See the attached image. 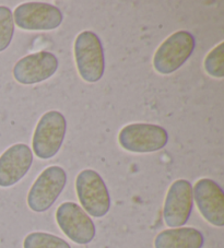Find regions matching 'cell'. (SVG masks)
<instances>
[{"instance_id": "1", "label": "cell", "mask_w": 224, "mask_h": 248, "mask_svg": "<svg viewBox=\"0 0 224 248\" xmlns=\"http://www.w3.org/2000/svg\"><path fill=\"white\" fill-rule=\"evenodd\" d=\"M67 131V121L58 110H49L38 121L32 140L33 152L38 159L48 160L57 155Z\"/></svg>"}, {"instance_id": "2", "label": "cell", "mask_w": 224, "mask_h": 248, "mask_svg": "<svg viewBox=\"0 0 224 248\" xmlns=\"http://www.w3.org/2000/svg\"><path fill=\"white\" fill-rule=\"evenodd\" d=\"M75 59L79 75L89 83L102 79L105 70V58L103 45L96 33L83 31L75 41Z\"/></svg>"}, {"instance_id": "3", "label": "cell", "mask_w": 224, "mask_h": 248, "mask_svg": "<svg viewBox=\"0 0 224 248\" xmlns=\"http://www.w3.org/2000/svg\"><path fill=\"white\" fill-rule=\"evenodd\" d=\"M81 208L93 217H103L111 209V195L104 179L94 170H83L76 178Z\"/></svg>"}, {"instance_id": "4", "label": "cell", "mask_w": 224, "mask_h": 248, "mask_svg": "<svg viewBox=\"0 0 224 248\" xmlns=\"http://www.w3.org/2000/svg\"><path fill=\"white\" fill-rule=\"evenodd\" d=\"M196 40L188 31L172 34L159 46L153 57V67L160 75H171L178 70L192 56Z\"/></svg>"}, {"instance_id": "5", "label": "cell", "mask_w": 224, "mask_h": 248, "mask_svg": "<svg viewBox=\"0 0 224 248\" xmlns=\"http://www.w3.org/2000/svg\"><path fill=\"white\" fill-rule=\"evenodd\" d=\"M118 142L129 152H157L169 142V134L165 128L154 124H129L120 130Z\"/></svg>"}, {"instance_id": "6", "label": "cell", "mask_w": 224, "mask_h": 248, "mask_svg": "<svg viewBox=\"0 0 224 248\" xmlns=\"http://www.w3.org/2000/svg\"><path fill=\"white\" fill-rule=\"evenodd\" d=\"M67 184V173L53 165L38 175L28 194V206L32 211L45 212L53 206Z\"/></svg>"}, {"instance_id": "7", "label": "cell", "mask_w": 224, "mask_h": 248, "mask_svg": "<svg viewBox=\"0 0 224 248\" xmlns=\"http://www.w3.org/2000/svg\"><path fill=\"white\" fill-rule=\"evenodd\" d=\"M55 217L63 233L73 243L87 245L96 237V230L93 220L78 203H62L56 210Z\"/></svg>"}, {"instance_id": "8", "label": "cell", "mask_w": 224, "mask_h": 248, "mask_svg": "<svg viewBox=\"0 0 224 248\" xmlns=\"http://www.w3.org/2000/svg\"><path fill=\"white\" fill-rule=\"evenodd\" d=\"M14 21L16 27L27 31H50L63 23V12L46 2L30 1L16 8Z\"/></svg>"}, {"instance_id": "9", "label": "cell", "mask_w": 224, "mask_h": 248, "mask_svg": "<svg viewBox=\"0 0 224 248\" xmlns=\"http://www.w3.org/2000/svg\"><path fill=\"white\" fill-rule=\"evenodd\" d=\"M193 206L192 185L177 179L170 186L163 206V219L171 229L182 228L191 217Z\"/></svg>"}, {"instance_id": "10", "label": "cell", "mask_w": 224, "mask_h": 248, "mask_svg": "<svg viewBox=\"0 0 224 248\" xmlns=\"http://www.w3.org/2000/svg\"><path fill=\"white\" fill-rule=\"evenodd\" d=\"M193 200L206 221L217 228L224 226V192L218 183L201 178L192 187Z\"/></svg>"}, {"instance_id": "11", "label": "cell", "mask_w": 224, "mask_h": 248, "mask_svg": "<svg viewBox=\"0 0 224 248\" xmlns=\"http://www.w3.org/2000/svg\"><path fill=\"white\" fill-rule=\"evenodd\" d=\"M58 66V58L43 50L21 58L14 67V77L21 84H36L53 77Z\"/></svg>"}, {"instance_id": "12", "label": "cell", "mask_w": 224, "mask_h": 248, "mask_svg": "<svg viewBox=\"0 0 224 248\" xmlns=\"http://www.w3.org/2000/svg\"><path fill=\"white\" fill-rule=\"evenodd\" d=\"M33 163V153L29 145L16 143L0 156V187H11L19 183Z\"/></svg>"}, {"instance_id": "13", "label": "cell", "mask_w": 224, "mask_h": 248, "mask_svg": "<svg viewBox=\"0 0 224 248\" xmlns=\"http://www.w3.org/2000/svg\"><path fill=\"white\" fill-rule=\"evenodd\" d=\"M205 237L195 228L164 230L154 239V248H202Z\"/></svg>"}, {"instance_id": "14", "label": "cell", "mask_w": 224, "mask_h": 248, "mask_svg": "<svg viewBox=\"0 0 224 248\" xmlns=\"http://www.w3.org/2000/svg\"><path fill=\"white\" fill-rule=\"evenodd\" d=\"M23 248H71L62 237L45 232H33L27 235Z\"/></svg>"}, {"instance_id": "15", "label": "cell", "mask_w": 224, "mask_h": 248, "mask_svg": "<svg viewBox=\"0 0 224 248\" xmlns=\"http://www.w3.org/2000/svg\"><path fill=\"white\" fill-rule=\"evenodd\" d=\"M15 34L14 15L9 7L0 6V53L9 47Z\"/></svg>"}, {"instance_id": "16", "label": "cell", "mask_w": 224, "mask_h": 248, "mask_svg": "<svg viewBox=\"0 0 224 248\" xmlns=\"http://www.w3.org/2000/svg\"><path fill=\"white\" fill-rule=\"evenodd\" d=\"M205 69L207 74L213 78L224 77V43L221 42L207 55L205 59Z\"/></svg>"}]
</instances>
